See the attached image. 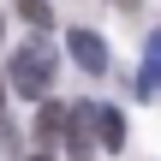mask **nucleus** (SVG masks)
<instances>
[{
  "instance_id": "1",
  "label": "nucleus",
  "mask_w": 161,
  "mask_h": 161,
  "mask_svg": "<svg viewBox=\"0 0 161 161\" xmlns=\"http://www.w3.org/2000/svg\"><path fill=\"white\" fill-rule=\"evenodd\" d=\"M6 78H12V90H18V96H30V102H42V96H48V84H54V54H48L42 42H24V48L12 54V66H6Z\"/></svg>"
},
{
  "instance_id": "2",
  "label": "nucleus",
  "mask_w": 161,
  "mask_h": 161,
  "mask_svg": "<svg viewBox=\"0 0 161 161\" xmlns=\"http://www.w3.org/2000/svg\"><path fill=\"white\" fill-rule=\"evenodd\" d=\"M96 102H78L72 108V119H66V149H72V161H90L96 155Z\"/></svg>"
},
{
  "instance_id": "3",
  "label": "nucleus",
  "mask_w": 161,
  "mask_h": 161,
  "mask_svg": "<svg viewBox=\"0 0 161 161\" xmlns=\"http://www.w3.org/2000/svg\"><path fill=\"white\" fill-rule=\"evenodd\" d=\"M66 48H72V60H78L84 72H108V42H102L96 30H84V24H78V30L66 36Z\"/></svg>"
},
{
  "instance_id": "4",
  "label": "nucleus",
  "mask_w": 161,
  "mask_h": 161,
  "mask_svg": "<svg viewBox=\"0 0 161 161\" xmlns=\"http://www.w3.org/2000/svg\"><path fill=\"white\" fill-rule=\"evenodd\" d=\"M66 119H72V108H60V102H42V114H36V137H42V143L66 137Z\"/></svg>"
},
{
  "instance_id": "5",
  "label": "nucleus",
  "mask_w": 161,
  "mask_h": 161,
  "mask_svg": "<svg viewBox=\"0 0 161 161\" xmlns=\"http://www.w3.org/2000/svg\"><path fill=\"white\" fill-rule=\"evenodd\" d=\"M155 90H161V30L143 48V78H137V96H155Z\"/></svg>"
},
{
  "instance_id": "6",
  "label": "nucleus",
  "mask_w": 161,
  "mask_h": 161,
  "mask_svg": "<svg viewBox=\"0 0 161 161\" xmlns=\"http://www.w3.org/2000/svg\"><path fill=\"white\" fill-rule=\"evenodd\" d=\"M96 137H102V149H119V143H125V119H119V108H96Z\"/></svg>"
},
{
  "instance_id": "7",
  "label": "nucleus",
  "mask_w": 161,
  "mask_h": 161,
  "mask_svg": "<svg viewBox=\"0 0 161 161\" xmlns=\"http://www.w3.org/2000/svg\"><path fill=\"white\" fill-rule=\"evenodd\" d=\"M18 12H24V18H30L36 30H48V24H54V12H48V0H18Z\"/></svg>"
},
{
  "instance_id": "8",
  "label": "nucleus",
  "mask_w": 161,
  "mask_h": 161,
  "mask_svg": "<svg viewBox=\"0 0 161 161\" xmlns=\"http://www.w3.org/2000/svg\"><path fill=\"white\" fill-rule=\"evenodd\" d=\"M119 6H137V0H119Z\"/></svg>"
},
{
  "instance_id": "9",
  "label": "nucleus",
  "mask_w": 161,
  "mask_h": 161,
  "mask_svg": "<svg viewBox=\"0 0 161 161\" xmlns=\"http://www.w3.org/2000/svg\"><path fill=\"white\" fill-rule=\"evenodd\" d=\"M0 96H6V78H0Z\"/></svg>"
},
{
  "instance_id": "10",
  "label": "nucleus",
  "mask_w": 161,
  "mask_h": 161,
  "mask_svg": "<svg viewBox=\"0 0 161 161\" xmlns=\"http://www.w3.org/2000/svg\"><path fill=\"white\" fill-rule=\"evenodd\" d=\"M36 161H48V155H36Z\"/></svg>"
}]
</instances>
